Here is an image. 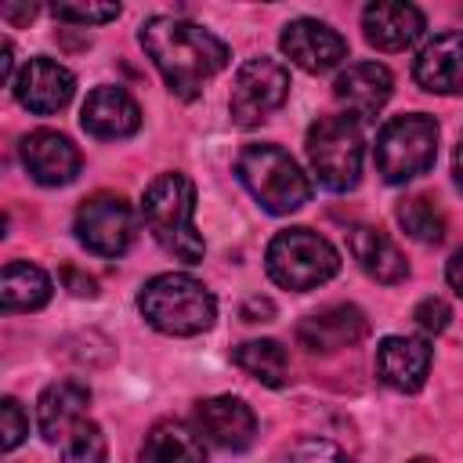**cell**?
Masks as SVG:
<instances>
[{"instance_id": "obj_1", "label": "cell", "mask_w": 463, "mask_h": 463, "mask_svg": "<svg viewBox=\"0 0 463 463\" xmlns=\"http://www.w3.org/2000/svg\"><path fill=\"white\" fill-rule=\"evenodd\" d=\"M137 40L177 98H195L228 65V43L192 18L152 14Z\"/></svg>"}, {"instance_id": "obj_2", "label": "cell", "mask_w": 463, "mask_h": 463, "mask_svg": "<svg viewBox=\"0 0 463 463\" xmlns=\"http://www.w3.org/2000/svg\"><path fill=\"white\" fill-rule=\"evenodd\" d=\"M36 423L61 463H105V434L90 416V391L80 380L51 383L36 402Z\"/></svg>"}, {"instance_id": "obj_3", "label": "cell", "mask_w": 463, "mask_h": 463, "mask_svg": "<svg viewBox=\"0 0 463 463\" xmlns=\"http://www.w3.org/2000/svg\"><path fill=\"white\" fill-rule=\"evenodd\" d=\"M141 217L145 228L152 232V239L177 260L184 264H199L206 253V242L195 228V184L170 170L152 177V184L145 188L141 199Z\"/></svg>"}, {"instance_id": "obj_4", "label": "cell", "mask_w": 463, "mask_h": 463, "mask_svg": "<svg viewBox=\"0 0 463 463\" xmlns=\"http://www.w3.org/2000/svg\"><path fill=\"white\" fill-rule=\"evenodd\" d=\"M137 307L141 318L166 336H199L217 318L213 293L184 271H163L148 279L137 293Z\"/></svg>"}, {"instance_id": "obj_5", "label": "cell", "mask_w": 463, "mask_h": 463, "mask_svg": "<svg viewBox=\"0 0 463 463\" xmlns=\"http://www.w3.org/2000/svg\"><path fill=\"white\" fill-rule=\"evenodd\" d=\"M235 177L242 181V188L268 210V213H293L311 199V181L307 174L297 166V159L271 145H242L235 156Z\"/></svg>"}, {"instance_id": "obj_6", "label": "cell", "mask_w": 463, "mask_h": 463, "mask_svg": "<svg viewBox=\"0 0 463 463\" xmlns=\"http://www.w3.org/2000/svg\"><path fill=\"white\" fill-rule=\"evenodd\" d=\"M264 264H268V275L275 286L307 293L340 271V253L333 250V242L326 235H318L311 228H286L268 242Z\"/></svg>"}, {"instance_id": "obj_7", "label": "cell", "mask_w": 463, "mask_h": 463, "mask_svg": "<svg viewBox=\"0 0 463 463\" xmlns=\"http://www.w3.org/2000/svg\"><path fill=\"white\" fill-rule=\"evenodd\" d=\"M376 170L387 184H405L430 170L438 156V123L427 112L391 116L376 134Z\"/></svg>"}, {"instance_id": "obj_8", "label": "cell", "mask_w": 463, "mask_h": 463, "mask_svg": "<svg viewBox=\"0 0 463 463\" xmlns=\"http://www.w3.org/2000/svg\"><path fill=\"white\" fill-rule=\"evenodd\" d=\"M307 163L311 174L318 177L322 188L329 192H347L362 177V156L365 141L354 119L347 116H322L307 130Z\"/></svg>"}, {"instance_id": "obj_9", "label": "cell", "mask_w": 463, "mask_h": 463, "mask_svg": "<svg viewBox=\"0 0 463 463\" xmlns=\"http://www.w3.org/2000/svg\"><path fill=\"white\" fill-rule=\"evenodd\" d=\"M289 98V72L275 58H250L239 65L228 94V116L235 127H257L264 123L282 101Z\"/></svg>"}, {"instance_id": "obj_10", "label": "cell", "mask_w": 463, "mask_h": 463, "mask_svg": "<svg viewBox=\"0 0 463 463\" xmlns=\"http://www.w3.org/2000/svg\"><path fill=\"white\" fill-rule=\"evenodd\" d=\"M137 217L123 195H90L76 210V239L98 257H119L134 246Z\"/></svg>"}, {"instance_id": "obj_11", "label": "cell", "mask_w": 463, "mask_h": 463, "mask_svg": "<svg viewBox=\"0 0 463 463\" xmlns=\"http://www.w3.org/2000/svg\"><path fill=\"white\" fill-rule=\"evenodd\" d=\"M279 43H282V54L304 72H329L347 58V40L318 18L286 22Z\"/></svg>"}, {"instance_id": "obj_12", "label": "cell", "mask_w": 463, "mask_h": 463, "mask_svg": "<svg viewBox=\"0 0 463 463\" xmlns=\"http://www.w3.org/2000/svg\"><path fill=\"white\" fill-rule=\"evenodd\" d=\"M11 90H14L22 109H29L36 116H51V112H61L72 101L76 76L54 58H29L18 69Z\"/></svg>"}, {"instance_id": "obj_13", "label": "cell", "mask_w": 463, "mask_h": 463, "mask_svg": "<svg viewBox=\"0 0 463 463\" xmlns=\"http://www.w3.org/2000/svg\"><path fill=\"white\" fill-rule=\"evenodd\" d=\"M391 87H394V76H391L387 65H380V61H354V65H347L336 76L333 98H336V105L344 109L347 119H369V116H376L387 105Z\"/></svg>"}, {"instance_id": "obj_14", "label": "cell", "mask_w": 463, "mask_h": 463, "mask_svg": "<svg viewBox=\"0 0 463 463\" xmlns=\"http://www.w3.org/2000/svg\"><path fill=\"white\" fill-rule=\"evenodd\" d=\"M195 427L206 441H213L221 449H232V452H242V449L253 445L257 416L242 398L217 394V398H203L195 405Z\"/></svg>"}, {"instance_id": "obj_15", "label": "cell", "mask_w": 463, "mask_h": 463, "mask_svg": "<svg viewBox=\"0 0 463 463\" xmlns=\"http://www.w3.org/2000/svg\"><path fill=\"white\" fill-rule=\"evenodd\" d=\"M22 166L36 184L58 188L80 174V148L58 130H33L22 137Z\"/></svg>"}, {"instance_id": "obj_16", "label": "cell", "mask_w": 463, "mask_h": 463, "mask_svg": "<svg viewBox=\"0 0 463 463\" xmlns=\"http://www.w3.org/2000/svg\"><path fill=\"white\" fill-rule=\"evenodd\" d=\"M80 123H83L87 134H94L101 141H119V137L137 134L141 109H137V101L123 87L101 83V87H94L87 94V101L80 109Z\"/></svg>"}, {"instance_id": "obj_17", "label": "cell", "mask_w": 463, "mask_h": 463, "mask_svg": "<svg viewBox=\"0 0 463 463\" xmlns=\"http://www.w3.org/2000/svg\"><path fill=\"white\" fill-rule=\"evenodd\" d=\"M365 336V315L354 304H329L297 326V344L311 354H333Z\"/></svg>"}, {"instance_id": "obj_18", "label": "cell", "mask_w": 463, "mask_h": 463, "mask_svg": "<svg viewBox=\"0 0 463 463\" xmlns=\"http://www.w3.org/2000/svg\"><path fill=\"white\" fill-rule=\"evenodd\" d=\"M412 76L430 94H463V33H434L420 47Z\"/></svg>"}, {"instance_id": "obj_19", "label": "cell", "mask_w": 463, "mask_h": 463, "mask_svg": "<svg viewBox=\"0 0 463 463\" xmlns=\"http://www.w3.org/2000/svg\"><path fill=\"white\" fill-rule=\"evenodd\" d=\"M430 373V347L423 336H383L376 347V376L394 391H420Z\"/></svg>"}, {"instance_id": "obj_20", "label": "cell", "mask_w": 463, "mask_h": 463, "mask_svg": "<svg viewBox=\"0 0 463 463\" xmlns=\"http://www.w3.org/2000/svg\"><path fill=\"white\" fill-rule=\"evenodd\" d=\"M362 29L376 51H405L423 33V11L405 0H376L362 11Z\"/></svg>"}, {"instance_id": "obj_21", "label": "cell", "mask_w": 463, "mask_h": 463, "mask_svg": "<svg viewBox=\"0 0 463 463\" xmlns=\"http://www.w3.org/2000/svg\"><path fill=\"white\" fill-rule=\"evenodd\" d=\"M347 250L351 257L358 260V268L383 282V286H394V282H405L409 279V260L402 257V250L394 246V239L373 224H354L347 232Z\"/></svg>"}, {"instance_id": "obj_22", "label": "cell", "mask_w": 463, "mask_h": 463, "mask_svg": "<svg viewBox=\"0 0 463 463\" xmlns=\"http://www.w3.org/2000/svg\"><path fill=\"white\" fill-rule=\"evenodd\" d=\"M203 438L181 420H163L145 434L141 463H203Z\"/></svg>"}, {"instance_id": "obj_23", "label": "cell", "mask_w": 463, "mask_h": 463, "mask_svg": "<svg viewBox=\"0 0 463 463\" xmlns=\"http://www.w3.org/2000/svg\"><path fill=\"white\" fill-rule=\"evenodd\" d=\"M51 300V279L29 260H7L0 275V307L4 311H36Z\"/></svg>"}, {"instance_id": "obj_24", "label": "cell", "mask_w": 463, "mask_h": 463, "mask_svg": "<svg viewBox=\"0 0 463 463\" xmlns=\"http://www.w3.org/2000/svg\"><path fill=\"white\" fill-rule=\"evenodd\" d=\"M232 362L264 387H282L289 376V354L279 340H242L232 351Z\"/></svg>"}, {"instance_id": "obj_25", "label": "cell", "mask_w": 463, "mask_h": 463, "mask_svg": "<svg viewBox=\"0 0 463 463\" xmlns=\"http://www.w3.org/2000/svg\"><path fill=\"white\" fill-rule=\"evenodd\" d=\"M402 232L423 246H438L445 239V213L438 210V203L430 195H405L394 210Z\"/></svg>"}, {"instance_id": "obj_26", "label": "cell", "mask_w": 463, "mask_h": 463, "mask_svg": "<svg viewBox=\"0 0 463 463\" xmlns=\"http://www.w3.org/2000/svg\"><path fill=\"white\" fill-rule=\"evenodd\" d=\"M279 463H351V456L329 438H297Z\"/></svg>"}, {"instance_id": "obj_27", "label": "cell", "mask_w": 463, "mask_h": 463, "mask_svg": "<svg viewBox=\"0 0 463 463\" xmlns=\"http://www.w3.org/2000/svg\"><path fill=\"white\" fill-rule=\"evenodd\" d=\"M54 18L61 22H76V25H101V22H112L119 18V4H83V0H65V4H54L51 7Z\"/></svg>"}, {"instance_id": "obj_28", "label": "cell", "mask_w": 463, "mask_h": 463, "mask_svg": "<svg viewBox=\"0 0 463 463\" xmlns=\"http://www.w3.org/2000/svg\"><path fill=\"white\" fill-rule=\"evenodd\" d=\"M25 434H29V416L22 412V405L14 398H4L0 402V449L4 452L18 449L25 441Z\"/></svg>"}, {"instance_id": "obj_29", "label": "cell", "mask_w": 463, "mask_h": 463, "mask_svg": "<svg viewBox=\"0 0 463 463\" xmlns=\"http://www.w3.org/2000/svg\"><path fill=\"white\" fill-rule=\"evenodd\" d=\"M412 318H416L420 333H427V336H438V333H445V329H449L452 307H449V304H445L441 297H423V300L416 304Z\"/></svg>"}, {"instance_id": "obj_30", "label": "cell", "mask_w": 463, "mask_h": 463, "mask_svg": "<svg viewBox=\"0 0 463 463\" xmlns=\"http://www.w3.org/2000/svg\"><path fill=\"white\" fill-rule=\"evenodd\" d=\"M445 279H449V286L463 297V246L452 250V257H449V264H445Z\"/></svg>"}, {"instance_id": "obj_31", "label": "cell", "mask_w": 463, "mask_h": 463, "mask_svg": "<svg viewBox=\"0 0 463 463\" xmlns=\"http://www.w3.org/2000/svg\"><path fill=\"white\" fill-rule=\"evenodd\" d=\"M0 76H4V83H14V58H11V43L7 40L0 47Z\"/></svg>"}, {"instance_id": "obj_32", "label": "cell", "mask_w": 463, "mask_h": 463, "mask_svg": "<svg viewBox=\"0 0 463 463\" xmlns=\"http://www.w3.org/2000/svg\"><path fill=\"white\" fill-rule=\"evenodd\" d=\"M452 174H456V184H459V192H463V134H459V141H456V156H452Z\"/></svg>"}, {"instance_id": "obj_33", "label": "cell", "mask_w": 463, "mask_h": 463, "mask_svg": "<svg viewBox=\"0 0 463 463\" xmlns=\"http://www.w3.org/2000/svg\"><path fill=\"white\" fill-rule=\"evenodd\" d=\"M409 463H438V459H430V456H416V459H409Z\"/></svg>"}]
</instances>
